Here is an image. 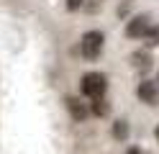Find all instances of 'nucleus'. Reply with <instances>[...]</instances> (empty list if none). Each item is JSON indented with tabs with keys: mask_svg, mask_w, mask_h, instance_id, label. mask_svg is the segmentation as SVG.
I'll list each match as a JSON object with an SVG mask.
<instances>
[{
	"mask_svg": "<svg viewBox=\"0 0 159 154\" xmlns=\"http://www.w3.org/2000/svg\"><path fill=\"white\" fill-rule=\"evenodd\" d=\"M80 90H82V95L85 98H103L105 95V90H108V80L105 75H100V72H87V75L82 77V82H80Z\"/></svg>",
	"mask_w": 159,
	"mask_h": 154,
	"instance_id": "1",
	"label": "nucleus"
},
{
	"mask_svg": "<svg viewBox=\"0 0 159 154\" xmlns=\"http://www.w3.org/2000/svg\"><path fill=\"white\" fill-rule=\"evenodd\" d=\"M103 49V34L100 31H87L82 36V57L85 59H98Z\"/></svg>",
	"mask_w": 159,
	"mask_h": 154,
	"instance_id": "2",
	"label": "nucleus"
},
{
	"mask_svg": "<svg viewBox=\"0 0 159 154\" xmlns=\"http://www.w3.org/2000/svg\"><path fill=\"white\" fill-rule=\"evenodd\" d=\"M149 28H152V21H149V16H136V18L128 21L126 36H128V39H144Z\"/></svg>",
	"mask_w": 159,
	"mask_h": 154,
	"instance_id": "3",
	"label": "nucleus"
},
{
	"mask_svg": "<svg viewBox=\"0 0 159 154\" xmlns=\"http://www.w3.org/2000/svg\"><path fill=\"white\" fill-rule=\"evenodd\" d=\"M139 98L149 105H159V82L154 80H144L141 85H139Z\"/></svg>",
	"mask_w": 159,
	"mask_h": 154,
	"instance_id": "4",
	"label": "nucleus"
},
{
	"mask_svg": "<svg viewBox=\"0 0 159 154\" xmlns=\"http://www.w3.org/2000/svg\"><path fill=\"white\" fill-rule=\"evenodd\" d=\"M64 105H67L69 116H72L75 121H85V118H87V113H90V108H87L82 100H80V98H72V95L64 100Z\"/></svg>",
	"mask_w": 159,
	"mask_h": 154,
	"instance_id": "5",
	"label": "nucleus"
},
{
	"mask_svg": "<svg viewBox=\"0 0 159 154\" xmlns=\"http://www.w3.org/2000/svg\"><path fill=\"white\" fill-rule=\"evenodd\" d=\"M90 110L95 113V116H108V103H105V98L90 100Z\"/></svg>",
	"mask_w": 159,
	"mask_h": 154,
	"instance_id": "6",
	"label": "nucleus"
},
{
	"mask_svg": "<svg viewBox=\"0 0 159 154\" xmlns=\"http://www.w3.org/2000/svg\"><path fill=\"white\" fill-rule=\"evenodd\" d=\"M131 62H134L136 69H146V67H149V54H146V51H139V54L131 57Z\"/></svg>",
	"mask_w": 159,
	"mask_h": 154,
	"instance_id": "7",
	"label": "nucleus"
},
{
	"mask_svg": "<svg viewBox=\"0 0 159 154\" xmlns=\"http://www.w3.org/2000/svg\"><path fill=\"white\" fill-rule=\"evenodd\" d=\"M126 133H128L126 121H116V123H113V136H116V139H126Z\"/></svg>",
	"mask_w": 159,
	"mask_h": 154,
	"instance_id": "8",
	"label": "nucleus"
},
{
	"mask_svg": "<svg viewBox=\"0 0 159 154\" xmlns=\"http://www.w3.org/2000/svg\"><path fill=\"white\" fill-rule=\"evenodd\" d=\"M144 39H146V44H149V46H157V44H159V26H152V28L146 31V36H144Z\"/></svg>",
	"mask_w": 159,
	"mask_h": 154,
	"instance_id": "9",
	"label": "nucleus"
},
{
	"mask_svg": "<svg viewBox=\"0 0 159 154\" xmlns=\"http://www.w3.org/2000/svg\"><path fill=\"white\" fill-rule=\"evenodd\" d=\"M82 3H85V0H67V8H69V10H77Z\"/></svg>",
	"mask_w": 159,
	"mask_h": 154,
	"instance_id": "10",
	"label": "nucleus"
},
{
	"mask_svg": "<svg viewBox=\"0 0 159 154\" xmlns=\"http://www.w3.org/2000/svg\"><path fill=\"white\" fill-rule=\"evenodd\" d=\"M126 154H144V152H141V149H139V147H131V149H128Z\"/></svg>",
	"mask_w": 159,
	"mask_h": 154,
	"instance_id": "11",
	"label": "nucleus"
},
{
	"mask_svg": "<svg viewBox=\"0 0 159 154\" xmlns=\"http://www.w3.org/2000/svg\"><path fill=\"white\" fill-rule=\"evenodd\" d=\"M157 139H159V126H157Z\"/></svg>",
	"mask_w": 159,
	"mask_h": 154,
	"instance_id": "12",
	"label": "nucleus"
}]
</instances>
